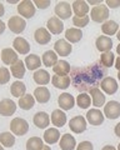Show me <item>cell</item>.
<instances>
[{"mask_svg": "<svg viewBox=\"0 0 120 150\" xmlns=\"http://www.w3.org/2000/svg\"><path fill=\"white\" fill-rule=\"evenodd\" d=\"M107 74L108 69L103 67L99 60V62H93L85 67L74 68L70 71V79L75 90L85 93L100 86V83L103 81Z\"/></svg>", "mask_w": 120, "mask_h": 150, "instance_id": "6da1fadb", "label": "cell"}, {"mask_svg": "<svg viewBox=\"0 0 120 150\" xmlns=\"http://www.w3.org/2000/svg\"><path fill=\"white\" fill-rule=\"evenodd\" d=\"M10 130L14 135L23 137V135H25L29 131V124L23 118H14L10 123Z\"/></svg>", "mask_w": 120, "mask_h": 150, "instance_id": "7a4b0ae2", "label": "cell"}, {"mask_svg": "<svg viewBox=\"0 0 120 150\" xmlns=\"http://www.w3.org/2000/svg\"><path fill=\"white\" fill-rule=\"evenodd\" d=\"M35 5L33 1L30 0H23V1H19L18 4V13L21 15V18L25 19H30L35 15Z\"/></svg>", "mask_w": 120, "mask_h": 150, "instance_id": "3957f363", "label": "cell"}, {"mask_svg": "<svg viewBox=\"0 0 120 150\" xmlns=\"http://www.w3.org/2000/svg\"><path fill=\"white\" fill-rule=\"evenodd\" d=\"M91 20L95 23H105L109 18V9L107 5H96L95 8L91 9L90 13Z\"/></svg>", "mask_w": 120, "mask_h": 150, "instance_id": "277c9868", "label": "cell"}, {"mask_svg": "<svg viewBox=\"0 0 120 150\" xmlns=\"http://www.w3.org/2000/svg\"><path fill=\"white\" fill-rule=\"evenodd\" d=\"M104 115L108 119H118L120 116V103L116 100H110L104 106Z\"/></svg>", "mask_w": 120, "mask_h": 150, "instance_id": "5b68a950", "label": "cell"}, {"mask_svg": "<svg viewBox=\"0 0 120 150\" xmlns=\"http://www.w3.org/2000/svg\"><path fill=\"white\" fill-rule=\"evenodd\" d=\"M8 26H9V29H10L13 33H15V34H21L26 28V23L21 16L15 15V16H11L9 19Z\"/></svg>", "mask_w": 120, "mask_h": 150, "instance_id": "8992f818", "label": "cell"}, {"mask_svg": "<svg viewBox=\"0 0 120 150\" xmlns=\"http://www.w3.org/2000/svg\"><path fill=\"white\" fill-rule=\"evenodd\" d=\"M69 128H70V130L75 134L84 133L86 130V119L81 115H78L69 121Z\"/></svg>", "mask_w": 120, "mask_h": 150, "instance_id": "52a82bcc", "label": "cell"}, {"mask_svg": "<svg viewBox=\"0 0 120 150\" xmlns=\"http://www.w3.org/2000/svg\"><path fill=\"white\" fill-rule=\"evenodd\" d=\"M55 15L60 20H66L71 16V6L66 1H59L55 6Z\"/></svg>", "mask_w": 120, "mask_h": 150, "instance_id": "ba28073f", "label": "cell"}, {"mask_svg": "<svg viewBox=\"0 0 120 150\" xmlns=\"http://www.w3.org/2000/svg\"><path fill=\"white\" fill-rule=\"evenodd\" d=\"M54 51L60 56H68L71 54L73 45L70 43H68L66 40L59 39L58 41H55V44H54Z\"/></svg>", "mask_w": 120, "mask_h": 150, "instance_id": "9c48e42d", "label": "cell"}, {"mask_svg": "<svg viewBox=\"0 0 120 150\" xmlns=\"http://www.w3.org/2000/svg\"><path fill=\"white\" fill-rule=\"evenodd\" d=\"M95 45H96V49H98L101 54L108 53V51H112L113 40H112V38H109L107 35H101V36H99L98 39H96Z\"/></svg>", "mask_w": 120, "mask_h": 150, "instance_id": "30bf717a", "label": "cell"}, {"mask_svg": "<svg viewBox=\"0 0 120 150\" xmlns=\"http://www.w3.org/2000/svg\"><path fill=\"white\" fill-rule=\"evenodd\" d=\"M58 104L60 106V109L63 110H71L75 104V99L71 94L69 93H63L61 95H59L58 98Z\"/></svg>", "mask_w": 120, "mask_h": 150, "instance_id": "8fae6325", "label": "cell"}, {"mask_svg": "<svg viewBox=\"0 0 120 150\" xmlns=\"http://www.w3.org/2000/svg\"><path fill=\"white\" fill-rule=\"evenodd\" d=\"M47 28L50 34L58 35V34H61V31L64 30V24L58 16H52L47 23Z\"/></svg>", "mask_w": 120, "mask_h": 150, "instance_id": "7c38bea8", "label": "cell"}, {"mask_svg": "<svg viewBox=\"0 0 120 150\" xmlns=\"http://www.w3.org/2000/svg\"><path fill=\"white\" fill-rule=\"evenodd\" d=\"M104 114L101 112L99 109H91L86 112V120L88 123L91 124V125H101L104 123Z\"/></svg>", "mask_w": 120, "mask_h": 150, "instance_id": "4fadbf2b", "label": "cell"}, {"mask_svg": "<svg viewBox=\"0 0 120 150\" xmlns=\"http://www.w3.org/2000/svg\"><path fill=\"white\" fill-rule=\"evenodd\" d=\"M100 86L108 95H113V94L118 91V83L112 76H105L103 79V81L100 83Z\"/></svg>", "mask_w": 120, "mask_h": 150, "instance_id": "5bb4252c", "label": "cell"}, {"mask_svg": "<svg viewBox=\"0 0 120 150\" xmlns=\"http://www.w3.org/2000/svg\"><path fill=\"white\" fill-rule=\"evenodd\" d=\"M52 83L56 89L65 90V89L70 86L71 79H70V75H54L52 78Z\"/></svg>", "mask_w": 120, "mask_h": 150, "instance_id": "9a60e30c", "label": "cell"}, {"mask_svg": "<svg viewBox=\"0 0 120 150\" xmlns=\"http://www.w3.org/2000/svg\"><path fill=\"white\" fill-rule=\"evenodd\" d=\"M13 46H14V50H16L18 53L21 55H26V54H29V51H30V44L28 43L26 39H24V38H21V36H18L14 39Z\"/></svg>", "mask_w": 120, "mask_h": 150, "instance_id": "2e32d148", "label": "cell"}, {"mask_svg": "<svg viewBox=\"0 0 120 150\" xmlns=\"http://www.w3.org/2000/svg\"><path fill=\"white\" fill-rule=\"evenodd\" d=\"M0 56H1L3 63L5 65H10V67L19 60V58H18V53L14 49H11V48L3 49L1 50V55H0Z\"/></svg>", "mask_w": 120, "mask_h": 150, "instance_id": "e0dca14e", "label": "cell"}, {"mask_svg": "<svg viewBox=\"0 0 120 150\" xmlns=\"http://www.w3.org/2000/svg\"><path fill=\"white\" fill-rule=\"evenodd\" d=\"M16 111V104L10 99H3L0 101V115L10 116Z\"/></svg>", "mask_w": 120, "mask_h": 150, "instance_id": "ac0fdd59", "label": "cell"}, {"mask_svg": "<svg viewBox=\"0 0 120 150\" xmlns=\"http://www.w3.org/2000/svg\"><path fill=\"white\" fill-rule=\"evenodd\" d=\"M34 39L38 44L45 45V44L50 43V40H52V34H50L49 30L45 29V28H39V29H36L34 33Z\"/></svg>", "mask_w": 120, "mask_h": 150, "instance_id": "d6986e66", "label": "cell"}, {"mask_svg": "<svg viewBox=\"0 0 120 150\" xmlns=\"http://www.w3.org/2000/svg\"><path fill=\"white\" fill-rule=\"evenodd\" d=\"M73 11L75 14V16H85L88 13H89V4L88 1H84V0H75L73 1Z\"/></svg>", "mask_w": 120, "mask_h": 150, "instance_id": "ffe728a7", "label": "cell"}, {"mask_svg": "<svg viewBox=\"0 0 120 150\" xmlns=\"http://www.w3.org/2000/svg\"><path fill=\"white\" fill-rule=\"evenodd\" d=\"M33 121H34V124H35L36 128L45 129V128H48V125L50 124V118H49L48 112H45V111H38L34 115Z\"/></svg>", "mask_w": 120, "mask_h": 150, "instance_id": "44dd1931", "label": "cell"}, {"mask_svg": "<svg viewBox=\"0 0 120 150\" xmlns=\"http://www.w3.org/2000/svg\"><path fill=\"white\" fill-rule=\"evenodd\" d=\"M59 146L61 150H74L76 148V140L71 134H64L59 142Z\"/></svg>", "mask_w": 120, "mask_h": 150, "instance_id": "7402d4cb", "label": "cell"}, {"mask_svg": "<svg viewBox=\"0 0 120 150\" xmlns=\"http://www.w3.org/2000/svg\"><path fill=\"white\" fill-rule=\"evenodd\" d=\"M34 98L35 100L40 104H45L50 100V91L47 86H39L34 90Z\"/></svg>", "mask_w": 120, "mask_h": 150, "instance_id": "603a6c76", "label": "cell"}, {"mask_svg": "<svg viewBox=\"0 0 120 150\" xmlns=\"http://www.w3.org/2000/svg\"><path fill=\"white\" fill-rule=\"evenodd\" d=\"M52 123L56 128H63L66 123V114L61 109H56L52 112Z\"/></svg>", "mask_w": 120, "mask_h": 150, "instance_id": "cb8c5ba5", "label": "cell"}, {"mask_svg": "<svg viewBox=\"0 0 120 150\" xmlns=\"http://www.w3.org/2000/svg\"><path fill=\"white\" fill-rule=\"evenodd\" d=\"M33 78H34V81L36 84H39V85H47V84H49L50 80H52L50 74L44 69L36 70V71L34 73V75H33Z\"/></svg>", "mask_w": 120, "mask_h": 150, "instance_id": "d4e9b609", "label": "cell"}, {"mask_svg": "<svg viewBox=\"0 0 120 150\" xmlns=\"http://www.w3.org/2000/svg\"><path fill=\"white\" fill-rule=\"evenodd\" d=\"M41 60H43V64L47 68H52V67L54 68L55 65H56V63L59 62V60H58V54L55 53L54 50L45 51V53L43 54V58H41Z\"/></svg>", "mask_w": 120, "mask_h": 150, "instance_id": "484cf974", "label": "cell"}, {"mask_svg": "<svg viewBox=\"0 0 120 150\" xmlns=\"http://www.w3.org/2000/svg\"><path fill=\"white\" fill-rule=\"evenodd\" d=\"M25 70H26L25 63L21 62V60H18L15 64H13L10 67V73H11L13 76L16 78V79H23V78H24Z\"/></svg>", "mask_w": 120, "mask_h": 150, "instance_id": "4316f807", "label": "cell"}, {"mask_svg": "<svg viewBox=\"0 0 120 150\" xmlns=\"http://www.w3.org/2000/svg\"><path fill=\"white\" fill-rule=\"evenodd\" d=\"M91 95V99H93V105L96 108H100L101 105L105 104V95L104 93L100 90L99 88H94L89 91Z\"/></svg>", "mask_w": 120, "mask_h": 150, "instance_id": "83f0119b", "label": "cell"}, {"mask_svg": "<svg viewBox=\"0 0 120 150\" xmlns=\"http://www.w3.org/2000/svg\"><path fill=\"white\" fill-rule=\"evenodd\" d=\"M25 91H26L25 84L23 81H20V80L14 81L10 85V93H11V95L15 96V98H19V99H20L21 96L25 95Z\"/></svg>", "mask_w": 120, "mask_h": 150, "instance_id": "f1b7e54d", "label": "cell"}, {"mask_svg": "<svg viewBox=\"0 0 120 150\" xmlns=\"http://www.w3.org/2000/svg\"><path fill=\"white\" fill-rule=\"evenodd\" d=\"M81 38H83V33L80 29H78V28H70V29H68L65 31V39L70 44L80 41Z\"/></svg>", "mask_w": 120, "mask_h": 150, "instance_id": "f546056e", "label": "cell"}, {"mask_svg": "<svg viewBox=\"0 0 120 150\" xmlns=\"http://www.w3.org/2000/svg\"><path fill=\"white\" fill-rule=\"evenodd\" d=\"M25 67L29 69V70H36L41 67V59L39 55H35V54H30L25 58Z\"/></svg>", "mask_w": 120, "mask_h": 150, "instance_id": "4dcf8cb0", "label": "cell"}, {"mask_svg": "<svg viewBox=\"0 0 120 150\" xmlns=\"http://www.w3.org/2000/svg\"><path fill=\"white\" fill-rule=\"evenodd\" d=\"M101 31H103L105 35H115V34H118V31H119V25H118V23L114 20H107L101 25Z\"/></svg>", "mask_w": 120, "mask_h": 150, "instance_id": "1f68e13d", "label": "cell"}, {"mask_svg": "<svg viewBox=\"0 0 120 150\" xmlns=\"http://www.w3.org/2000/svg\"><path fill=\"white\" fill-rule=\"evenodd\" d=\"M60 139V131L56 128H50L47 129L44 133V140L48 144H55L58 143Z\"/></svg>", "mask_w": 120, "mask_h": 150, "instance_id": "d6a6232c", "label": "cell"}, {"mask_svg": "<svg viewBox=\"0 0 120 150\" xmlns=\"http://www.w3.org/2000/svg\"><path fill=\"white\" fill-rule=\"evenodd\" d=\"M35 105V98L31 94H25L24 96H21L19 99V106L23 110H30L33 109Z\"/></svg>", "mask_w": 120, "mask_h": 150, "instance_id": "836d02e7", "label": "cell"}, {"mask_svg": "<svg viewBox=\"0 0 120 150\" xmlns=\"http://www.w3.org/2000/svg\"><path fill=\"white\" fill-rule=\"evenodd\" d=\"M53 70L56 75H69L71 71V67L65 60H59L56 65L53 68Z\"/></svg>", "mask_w": 120, "mask_h": 150, "instance_id": "e575fe53", "label": "cell"}, {"mask_svg": "<svg viewBox=\"0 0 120 150\" xmlns=\"http://www.w3.org/2000/svg\"><path fill=\"white\" fill-rule=\"evenodd\" d=\"M0 144L5 148H13L15 144V135L9 131H4L0 134Z\"/></svg>", "mask_w": 120, "mask_h": 150, "instance_id": "d590c367", "label": "cell"}, {"mask_svg": "<svg viewBox=\"0 0 120 150\" xmlns=\"http://www.w3.org/2000/svg\"><path fill=\"white\" fill-rule=\"evenodd\" d=\"M44 146V143L39 137H31L26 142V150H41Z\"/></svg>", "mask_w": 120, "mask_h": 150, "instance_id": "8d00e7d4", "label": "cell"}, {"mask_svg": "<svg viewBox=\"0 0 120 150\" xmlns=\"http://www.w3.org/2000/svg\"><path fill=\"white\" fill-rule=\"evenodd\" d=\"M100 63L105 68H112L115 63V55L113 54V51H108V53H103L100 56Z\"/></svg>", "mask_w": 120, "mask_h": 150, "instance_id": "74e56055", "label": "cell"}, {"mask_svg": "<svg viewBox=\"0 0 120 150\" xmlns=\"http://www.w3.org/2000/svg\"><path fill=\"white\" fill-rule=\"evenodd\" d=\"M76 103L80 109H88L91 105V98L85 93H80V95H78L76 98Z\"/></svg>", "mask_w": 120, "mask_h": 150, "instance_id": "f35d334b", "label": "cell"}, {"mask_svg": "<svg viewBox=\"0 0 120 150\" xmlns=\"http://www.w3.org/2000/svg\"><path fill=\"white\" fill-rule=\"evenodd\" d=\"M90 21V16L89 15H85V16H73V24L75 25L78 29L79 28H85Z\"/></svg>", "mask_w": 120, "mask_h": 150, "instance_id": "ab89813d", "label": "cell"}, {"mask_svg": "<svg viewBox=\"0 0 120 150\" xmlns=\"http://www.w3.org/2000/svg\"><path fill=\"white\" fill-rule=\"evenodd\" d=\"M9 80H10V71L4 67L0 68V85L6 84Z\"/></svg>", "mask_w": 120, "mask_h": 150, "instance_id": "60d3db41", "label": "cell"}, {"mask_svg": "<svg viewBox=\"0 0 120 150\" xmlns=\"http://www.w3.org/2000/svg\"><path fill=\"white\" fill-rule=\"evenodd\" d=\"M33 3H34V5H36L39 9H47V8H49L50 4H52L50 0H35Z\"/></svg>", "mask_w": 120, "mask_h": 150, "instance_id": "b9f144b4", "label": "cell"}, {"mask_svg": "<svg viewBox=\"0 0 120 150\" xmlns=\"http://www.w3.org/2000/svg\"><path fill=\"white\" fill-rule=\"evenodd\" d=\"M76 150H94V146L90 142H81L76 146Z\"/></svg>", "mask_w": 120, "mask_h": 150, "instance_id": "7bdbcfd3", "label": "cell"}, {"mask_svg": "<svg viewBox=\"0 0 120 150\" xmlns=\"http://www.w3.org/2000/svg\"><path fill=\"white\" fill-rule=\"evenodd\" d=\"M105 3H107V5L112 9H115L120 5V0H107Z\"/></svg>", "mask_w": 120, "mask_h": 150, "instance_id": "ee69618b", "label": "cell"}, {"mask_svg": "<svg viewBox=\"0 0 120 150\" xmlns=\"http://www.w3.org/2000/svg\"><path fill=\"white\" fill-rule=\"evenodd\" d=\"M114 133H115V135H116V137H119V138H120V123H119V124H116V125H115Z\"/></svg>", "mask_w": 120, "mask_h": 150, "instance_id": "f6af8a7d", "label": "cell"}, {"mask_svg": "<svg viewBox=\"0 0 120 150\" xmlns=\"http://www.w3.org/2000/svg\"><path fill=\"white\" fill-rule=\"evenodd\" d=\"M5 28H6V25H5V23H3L1 20H0V35L3 34L4 31H5Z\"/></svg>", "mask_w": 120, "mask_h": 150, "instance_id": "bcb514c9", "label": "cell"}, {"mask_svg": "<svg viewBox=\"0 0 120 150\" xmlns=\"http://www.w3.org/2000/svg\"><path fill=\"white\" fill-rule=\"evenodd\" d=\"M115 68H116V69L119 70V71H120V56H119V58L115 59Z\"/></svg>", "mask_w": 120, "mask_h": 150, "instance_id": "7dc6e473", "label": "cell"}, {"mask_svg": "<svg viewBox=\"0 0 120 150\" xmlns=\"http://www.w3.org/2000/svg\"><path fill=\"white\" fill-rule=\"evenodd\" d=\"M101 150H116V149H115L113 145H105V146L101 149Z\"/></svg>", "mask_w": 120, "mask_h": 150, "instance_id": "c3c4849f", "label": "cell"}, {"mask_svg": "<svg viewBox=\"0 0 120 150\" xmlns=\"http://www.w3.org/2000/svg\"><path fill=\"white\" fill-rule=\"evenodd\" d=\"M4 13H5V9H4L3 3H0V16H3V15H4Z\"/></svg>", "mask_w": 120, "mask_h": 150, "instance_id": "681fc988", "label": "cell"}, {"mask_svg": "<svg viewBox=\"0 0 120 150\" xmlns=\"http://www.w3.org/2000/svg\"><path fill=\"white\" fill-rule=\"evenodd\" d=\"M88 4H91V5H94V4H101V0H98V1H88Z\"/></svg>", "mask_w": 120, "mask_h": 150, "instance_id": "f907efd6", "label": "cell"}, {"mask_svg": "<svg viewBox=\"0 0 120 150\" xmlns=\"http://www.w3.org/2000/svg\"><path fill=\"white\" fill-rule=\"evenodd\" d=\"M41 150H52V148H50L49 145H44L43 149H41Z\"/></svg>", "mask_w": 120, "mask_h": 150, "instance_id": "816d5d0a", "label": "cell"}, {"mask_svg": "<svg viewBox=\"0 0 120 150\" xmlns=\"http://www.w3.org/2000/svg\"><path fill=\"white\" fill-rule=\"evenodd\" d=\"M116 53H118V54L120 55V44H119V45L116 46Z\"/></svg>", "mask_w": 120, "mask_h": 150, "instance_id": "f5cc1de1", "label": "cell"}, {"mask_svg": "<svg viewBox=\"0 0 120 150\" xmlns=\"http://www.w3.org/2000/svg\"><path fill=\"white\" fill-rule=\"evenodd\" d=\"M116 38H118V40L120 41V29H119V31H118V35H116Z\"/></svg>", "mask_w": 120, "mask_h": 150, "instance_id": "db71d44e", "label": "cell"}, {"mask_svg": "<svg viewBox=\"0 0 120 150\" xmlns=\"http://www.w3.org/2000/svg\"><path fill=\"white\" fill-rule=\"evenodd\" d=\"M0 150H4V148H3V145L0 144Z\"/></svg>", "mask_w": 120, "mask_h": 150, "instance_id": "11a10c76", "label": "cell"}, {"mask_svg": "<svg viewBox=\"0 0 120 150\" xmlns=\"http://www.w3.org/2000/svg\"><path fill=\"white\" fill-rule=\"evenodd\" d=\"M118 79H119V80H120V71L118 73Z\"/></svg>", "mask_w": 120, "mask_h": 150, "instance_id": "9f6ffc18", "label": "cell"}, {"mask_svg": "<svg viewBox=\"0 0 120 150\" xmlns=\"http://www.w3.org/2000/svg\"><path fill=\"white\" fill-rule=\"evenodd\" d=\"M118 150H120V143H119V145H118Z\"/></svg>", "mask_w": 120, "mask_h": 150, "instance_id": "6f0895ef", "label": "cell"}, {"mask_svg": "<svg viewBox=\"0 0 120 150\" xmlns=\"http://www.w3.org/2000/svg\"><path fill=\"white\" fill-rule=\"evenodd\" d=\"M0 55H1V53H0Z\"/></svg>", "mask_w": 120, "mask_h": 150, "instance_id": "680465c9", "label": "cell"}]
</instances>
